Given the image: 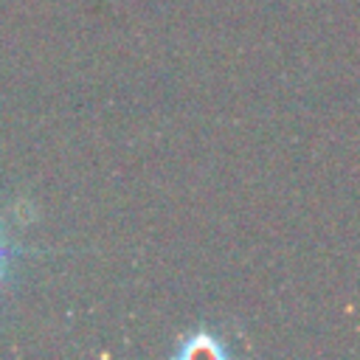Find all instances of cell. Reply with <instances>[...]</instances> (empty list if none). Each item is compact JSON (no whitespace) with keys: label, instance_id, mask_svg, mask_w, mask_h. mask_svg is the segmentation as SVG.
<instances>
[{"label":"cell","instance_id":"2","mask_svg":"<svg viewBox=\"0 0 360 360\" xmlns=\"http://www.w3.org/2000/svg\"><path fill=\"white\" fill-rule=\"evenodd\" d=\"M20 256V245H14L8 236H6V231L0 228V281L8 276V267H11V262Z\"/></svg>","mask_w":360,"mask_h":360},{"label":"cell","instance_id":"1","mask_svg":"<svg viewBox=\"0 0 360 360\" xmlns=\"http://www.w3.org/2000/svg\"><path fill=\"white\" fill-rule=\"evenodd\" d=\"M174 357L177 360H225L228 349L222 346V340L214 332L197 329L180 340V346L174 349Z\"/></svg>","mask_w":360,"mask_h":360}]
</instances>
